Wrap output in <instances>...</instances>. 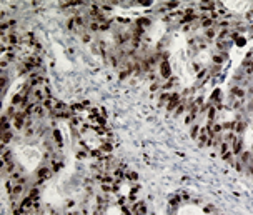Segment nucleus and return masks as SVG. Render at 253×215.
<instances>
[{"mask_svg": "<svg viewBox=\"0 0 253 215\" xmlns=\"http://www.w3.org/2000/svg\"><path fill=\"white\" fill-rule=\"evenodd\" d=\"M13 125H15L18 130L23 129V127H25V114H15V117H13Z\"/></svg>", "mask_w": 253, "mask_h": 215, "instance_id": "f257e3e1", "label": "nucleus"}, {"mask_svg": "<svg viewBox=\"0 0 253 215\" xmlns=\"http://www.w3.org/2000/svg\"><path fill=\"white\" fill-rule=\"evenodd\" d=\"M12 104H13V105L25 107V104H27V95H23V94H17V95L12 99Z\"/></svg>", "mask_w": 253, "mask_h": 215, "instance_id": "f03ea898", "label": "nucleus"}, {"mask_svg": "<svg viewBox=\"0 0 253 215\" xmlns=\"http://www.w3.org/2000/svg\"><path fill=\"white\" fill-rule=\"evenodd\" d=\"M160 72H162V77L163 79H168L170 75H172V70H170V65L167 60L162 62V65H160Z\"/></svg>", "mask_w": 253, "mask_h": 215, "instance_id": "7ed1b4c3", "label": "nucleus"}, {"mask_svg": "<svg viewBox=\"0 0 253 215\" xmlns=\"http://www.w3.org/2000/svg\"><path fill=\"white\" fill-rule=\"evenodd\" d=\"M178 100H180V97L177 94H173L172 97H170V100H168V104H167V110H173L175 107L178 105Z\"/></svg>", "mask_w": 253, "mask_h": 215, "instance_id": "20e7f679", "label": "nucleus"}, {"mask_svg": "<svg viewBox=\"0 0 253 215\" xmlns=\"http://www.w3.org/2000/svg\"><path fill=\"white\" fill-rule=\"evenodd\" d=\"M37 175H38V182H43V180H47L48 177H50V170L48 169H40Z\"/></svg>", "mask_w": 253, "mask_h": 215, "instance_id": "39448f33", "label": "nucleus"}, {"mask_svg": "<svg viewBox=\"0 0 253 215\" xmlns=\"http://www.w3.org/2000/svg\"><path fill=\"white\" fill-rule=\"evenodd\" d=\"M55 112H57L58 117H67V115H69V114H67V107L63 104H57L55 105Z\"/></svg>", "mask_w": 253, "mask_h": 215, "instance_id": "423d86ee", "label": "nucleus"}, {"mask_svg": "<svg viewBox=\"0 0 253 215\" xmlns=\"http://www.w3.org/2000/svg\"><path fill=\"white\" fill-rule=\"evenodd\" d=\"M145 203L143 202H138L137 205H135V208H133V212H135V215H145Z\"/></svg>", "mask_w": 253, "mask_h": 215, "instance_id": "0eeeda50", "label": "nucleus"}, {"mask_svg": "<svg viewBox=\"0 0 253 215\" xmlns=\"http://www.w3.org/2000/svg\"><path fill=\"white\" fill-rule=\"evenodd\" d=\"M33 202H35V200H33L32 197H28V198H25V200H23V202L20 203V207H22L23 210H27V208L33 207Z\"/></svg>", "mask_w": 253, "mask_h": 215, "instance_id": "6e6552de", "label": "nucleus"}, {"mask_svg": "<svg viewBox=\"0 0 253 215\" xmlns=\"http://www.w3.org/2000/svg\"><path fill=\"white\" fill-rule=\"evenodd\" d=\"M112 149H113V147H112V144H108V142H105V144L100 147L102 154H108V152H112Z\"/></svg>", "mask_w": 253, "mask_h": 215, "instance_id": "1a4fd4ad", "label": "nucleus"}, {"mask_svg": "<svg viewBox=\"0 0 253 215\" xmlns=\"http://www.w3.org/2000/svg\"><path fill=\"white\" fill-rule=\"evenodd\" d=\"M53 139L57 140V144L60 145V147L63 145V140H62V134H60V132H58V130H55V132H53Z\"/></svg>", "mask_w": 253, "mask_h": 215, "instance_id": "9d476101", "label": "nucleus"}, {"mask_svg": "<svg viewBox=\"0 0 253 215\" xmlns=\"http://www.w3.org/2000/svg\"><path fill=\"white\" fill-rule=\"evenodd\" d=\"M33 114L38 115V117H42L43 115V107L38 105V104H35V107H33Z\"/></svg>", "mask_w": 253, "mask_h": 215, "instance_id": "9b49d317", "label": "nucleus"}, {"mask_svg": "<svg viewBox=\"0 0 253 215\" xmlns=\"http://www.w3.org/2000/svg\"><path fill=\"white\" fill-rule=\"evenodd\" d=\"M12 139V132H2V142L5 144V142H10Z\"/></svg>", "mask_w": 253, "mask_h": 215, "instance_id": "f8f14e48", "label": "nucleus"}, {"mask_svg": "<svg viewBox=\"0 0 253 215\" xmlns=\"http://www.w3.org/2000/svg\"><path fill=\"white\" fill-rule=\"evenodd\" d=\"M138 27L140 28H143V27H147V25H150V20H148V18H138Z\"/></svg>", "mask_w": 253, "mask_h": 215, "instance_id": "ddd939ff", "label": "nucleus"}, {"mask_svg": "<svg viewBox=\"0 0 253 215\" xmlns=\"http://www.w3.org/2000/svg\"><path fill=\"white\" fill-rule=\"evenodd\" d=\"M8 127H10V122L3 117V119H2V132H8Z\"/></svg>", "mask_w": 253, "mask_h": 215, "instance_id": "4468645a", "label": "nucleus"}, {"mask_svg": "<svg viewBox=\"0 0 253 215\" xmlns=\"http://www.w3.org/2000/svg\"><path fill=\"white\" fill-rule=\"evenodd\" d=\"M170 97H172V95H168V94H162V97H160V105H163L165 102H167V104H168Z\"/></svg>", "mask_w": 253, "mask_h": 215, "instance_id": "2eb2a0df", "label": "nucleus"}, {"mask_svg": "<svg viewBox=\"0 0 253 215\" xmlns=\"http://www.w3.org/2000/svg\"><path fill=\"white\" fill-rule=\"evenodd\" d=\"M90 30H92V32H98V30H100V23H98V22H92V23H90Z\"/></svg>", "mask_w": 253, "mask_h": 215, "instance_id": "dca6fc26", "label": "nucleus"}, {"mask_svg": "<svg viewBox=\"0 0 253 215\" xmlns=\"http://www.w3.org/2000/svg\"><path fill=\"white\" fill-rule=\"evenodd\" d=\"M17 42H18V37L17 35H8V43H10V45H15Z\"/></svg>", "mask_w": 253, "mask_h": 215, "instance_id": "f3484780", "label": "nucleus"}, {"mask_svg": "<svg viewBox=\"0 0 253 215\" xmlns=\"http://www.w3.org/2000/svg\"><path fill=\"white\" fill-rule=\"evenodd\" d=\"M43 105H45V109H47V110H52V105H53L52 99H47L45 102H43Z\"/></svg>", "mask_w": 253, "mask_h": 215, "instance_id": "a211bd4d", "label": "nucleus"}, {"mask_svg": "<svg viewBox=\"0 0 253 215\" xmlns=\"http://www.w3.org/2000/svg\"><path fill=\"white\" fill-rule=\"evenodd\" d=\"M42 92L40 90H35V92H33V99H35V100H42Z\"/></svg>", "mask_w": 253, "mask_h": 215, "instance_id": "6ab92c4d", "label": "nucleus"}, {"mask_svg": "<svg viewBox=\"0 0 253 215\" xmlns=\"http://www.w3.org/2000/svg\"><path fill=\"white\" fill-rule=\"evenodd\" d=\"M202 25H203V27H210V25H212V20H210V18H207V17H205V18L202 20Z\"/></svg>", "mask_w": 253, "mask_h": 215, "instance_id": "aec40b11", "label": "nucleus"}, {"mask_svg": "<svg viewBox=\"0 0 253 215\" xmlns=\"http://www.w3.org/2000/svg\"><path fill=\"white\" fill-rule=\"evenodd\" d=\"M102 190H103V192H112L113 188H112L108 183H103V185H102Z\"/></svg>", "mask_w": 253, "mask_h": 215, "instance_id": "412c9836", "label": "nucleus"}, {"mask_svg": "<svg viewBox=\"0 0 253 215\" xmlns=\"http://www.w3.org/2000/svg\"><path fill=\"white\" fill-rule=\"evenodd\" d=\"M165 7H167V8H177V7H178V3H177V2H172V3H167Z\"/></svg>", "mask_w": 253, "mask_h": 215, "instance_id": "4be33fe9", "label": "nucleus"}, {"mask_svg": "<svg viewBox=\"0 0 253 215\" xmlns=\"http://www.w3.org/2000/svg\"><path fill=\"white\" fill-rule=\"evenodd\" d=\"M100 30H108V22L100 23Z\"/></svg>", "mask_w": 253, "mask_h": 215, "instance_id": "5701e85b", "label": "nucleus"}, {"mask_svg": "<svg viewBox=\"0 0 253 215\" xmlns=\"http://www.w3.org/2000/svg\"><path fill=\"white\" fill-rule=\"evenodd\" d=\"M213 35H215V30H213V28H208V30H207V37H213Z\"/></svg>", "mask_w": 253, "mask_h": 215, "instance_id": "b1692460", "label": "nucleus"}, {"mask_svg": "<svg viewBox=\"0 0 253 215\" xmlns=\"http://www.w3.org/2000/svg\"><path fill=\"white\" fill-rule=\"evenodd\" d=\"M128 178H130V180H137V173H135V172H130V173H128Z\"/></svg>", "mask_w": 253, "mask_h": 215, "instance_id": "393cba45", "label": "nucleus"}, {"mask_svg": "<svg viewBox=\"0 0 253 215\" xmlns=\"http://www.w3.org/2000/svg\"><path fill=\"white\" fill-rule=\"evenodd\" d=\"M60 167H62V165H60V164H58V162H57V160H53V170H58V169H60Z\"/></svg>", "mask_w": 253, "mask_h": 215, "instance_id": "a878e982", "label": "nucleus"}, {"mask_svg": "<svg viewBox=\"0 0 253 215\" xmlns=\"http://www.w3.org/2000/svg\"><path fill=\"white\" fill-rule=\"evenodd\" d=\"M213 115H215V110H213L212 107H210V109H208V117H210V119H213Z\"/></svg>", "mask_w": 253, "mask_h": 215, "instance_id": "bb28decb", "label": "nucleus"}, {"mask_svg": "<svg viewBox=\"0 0 253 215\" xmlns=\"http://www.w3.org/2000/svg\"><path fill=\"white\" fill-rule=\"evenodd\" d=\"M197 134H198V127H193L192 129V137H197Z\"/></svg>", "mask_w": 253, "mask_h": 215, "instance_id": "cd10ccee", "label": "nucleus"}, {"mask_svg": "<svg viewBox=\"0 0 253 215\" xmlns=\"http://www.w3.org/2000/svg\"><path fill=\"white\" fill-rule=\"evenodd\" d=\"M182 112H183V105H178V107H177V115H180Z\"/></svg>", "mask_w": 253, "mask_h": 215, "instance_id": "c85d7f7f", "label": "nucleus"}, {"mask_svg": "<svg viewBox=\"0 0 253 215\" xmlns=\"http://www.w3.org/2000/svg\"><path fill=\"white\" fill-rule=\"evenodd\" d=\"M84 42H90V35H88V33H84Z\"/></svg>", "mask_w": 253, "mask_h": 215, "instance_id": "c756f323", "label": "nucleus"}, {"mask_svg": "<svg viewBox=\"0 0 253 215\" xmlns=\"http://www.w3.org/2000/svg\"><path fill=\"white\" fill-rule=\"evenodd\" d=\"M142 5H143V7H148V5H150V2H148V0H143Z\"/></svg>", "mask_w": 253, "mask_h": 215, "instance_id": "7c9ffc66", "label": "nucleus"}, {"mask_svg": "<svg viewBox=\"0 0 253 215\" xmlns=\"http://www.w3.org/2000/svg\"><path fill=\"white\" fill-rule=\"evenodd\" d=\"M177 202H178V198H172V202H170V203H172V205H177Z\"/></svg>", "mask_w": 253, "mask_h": 215, "instance_id": "2f4dec72", "label": "nucleus"}, {"mask_svg": "<svg viewBox=\"0 0 253 215\" xmlns=\"http://www.w3.org/2000/svg\"><path fill=\"white\" fill-rule=\"evenodd\" d=\"M158 89V84H152V90H157Z\"/></svg>", "mask_w": 253, "mask_h": 215, "instance_id": "473e14b6", "label": "nucleus"}]
</instances>
